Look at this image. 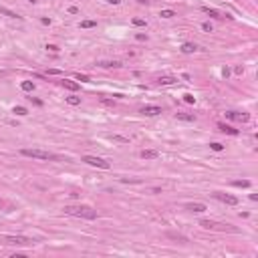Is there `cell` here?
<instances>
[{
	"label": "cell",
	"instance_id": "cell-11",
	"mask_svg": "<svg viewBox=\"0 0 258 258\" xmlns=\"http://www.w3.org/2000/svg\"><path fill=\"white\" fill-rule=\"evenodd\" d=\"M186 210H190V212H204V210H206V204H200V202L188 204V206H186Z\"/></svg>",
	"mask_w": 258,
	"mask_h": 258
},
{
	"label": "cell",
	"instance_id": "cell-36",
	"mask_svg": "<svg viewBox=\"0 0 258 258\" xmlns=\"http://www.w3.org/2000/svg\"><path fill=\"white\" fill-rule=\"evenodd\" d=\"M69 12H71V14H79V8H77V6H71Z\"/></svg>",
	"mask_w": 258,
	"mask_h": 258
},
{
	"label": "cell",
	"instance_id": "cell-15",
	"mask_svg": "<svg viewBox=\"0 0 258 258\" xmlns=\"http://www.w3.org/2000/svg\"><path fill=\"white\" fill-rule=\"evenodd\" d=\"M63 87L69 89V91H77L79 89V83H75V81H67V79H65V81H63Z\"/></svg>",
	"mask_w": 258,
	"mask_h": 258
},
{
	"label": "cell",
	"instance_id": "cell-31",
	"mask_svg": "<svg viewBox=\"0 0 258 258\" xmlns=\"http://www.w3.org/2000/svg\"><path fill=\"white\" fill-rule=\"evenodd\" d=\"M46 48H48L51 53H59V46L56 45H46Z\"/></svg>",
	"mask_w": 258,
	"mask_h": 258
},
{
	"label": "cell",
	"instance_id": "cell-22",
	"mask_svg": "<svg viewBox=\"0 0 258 258\" xmlns=\"http://www.w3.org/2000/svg\"><path fill=\"white\" fill-rule=\"evenodd\" d=\"M159 16H161V18H173L176 12H173V10H161V12H159Z\"/></svg>",
	"mask_w": 258,
	"mask_h": 258
},
{
	"label": "cell",
	"instance_id": "cell-38",
	"mask_svg": "<svg viewBox=\"0 0 258 258\" xmlns=\"http://www.w3.org/2000/svg\"><path fill=\"white\" fill-rule=\"evenodd\" d=\"M107 2H109V4H115V6H117V4H121V0H107Z\"/></svg>",
	"mask_w": 258,
	"mask_h": 258
},
{
	"label": "cell",
	"instance_id": "cell-33",
	"mask_svg": "<svg viewBox=\"0 0 258 258\" xmlns=\"http://www.w3.org/2000/svg\"><path fill=\"white\" fill-rule=\"evenodd\" d=\"M28 101H33L34 105H38V107L43 105V101H40V99H34V97H28Z\"/></svg>",
	"mask_w": 258,
	"mask_h": 258
},
{
	"label": "cell",
	"instance_id": "cell-6",
	"mask_svg": "<svg viewBox=\"0 0 258 258\" xmlns=\"http://www.w3.org/2000/svg\"><path fill=\"white\" fill-rule=\"evenodd\" d=\"M141 113L147 115V117H155L161 113V107H157V105H145V107H141Z\"/></svg>",
	"mask_w": 258,
	"mask_h": 258
},
{
	"label": "cell",
	"instance_id": "cell-16",
	"mask_svg": "<svg viewBox=\"0 0 258 258\" xmlns=\"http://www.w3.org/2000/svg\"><path fill=\"white\" fill-rule=\"evenodd\" d=\"M176 81H178L176 77H159V79H157V83H159V85H173Z\"/></svg>",
	"mask_w": 258,
	"mask_h": 258
},
{
	"label": "cell",
	"instance_id": "cell-8",
	"mask_svg": "<svg viewBox=\"0 0 258 258\" xmlns=\"http://www.w3.org/2000/svg\"><path fill=\"white\" fill-rule=\"evenodd\" d=\"M202 10L208 14V16H212V18H224V14L220 10H216V8H210V6H202Z\"/></svg>",
	"mask_w": 258,
	"mask_h": 258
},
{
	"label": "cell",
	"instance_id": "cell-32",
	"mask_svg": "<svg viewBox=\"0 0 258 258\" xmlns=\"http://www.w3.org/2000/svg\"><path fill=\"white\" fill-rule=\"evenodd\" d=\"M46 75H61V71H59V69H48Z\"/></svg>",
	"mask_w": 258,
	"mask_h": 258
},
{
	"label": "cell",
	"instance_id": "cell-29",
	"mask_svg": "<svg viewBox=\"0 0 258 258\" xmlns=\"http://www.w3.org/2000/svg\"><path fill=\"white\" fill-rule=\"evenodd\" d=\"M133 24L135 26H145V20L143 18H133Z\"/></svg>",
	"mask_w": 258,
	"mask_h": 258
},
{
	"label": "cell",
	"instance_id": "cell-34",
	"mask_svg": "<svg viewBox=\"0 0 258 258\" xmlns=\"http://www.w3.org/2000/svg\"><path fill=\"white\" fill-rule=\"evenodd\" d=\"M135 38H137V40H147V34L139 33V34H137V36H135Z\"/></svg>",
	"mask_w": 258,
	"mask_h": 258
},
{
	"label": "cell",
	"instance_id": "cell-35",
	"mask_svg": "<svg viewBox=\"0 0 258 258\" xmlns=\"http://www.w3.org/2000/svg\"><path fill=\"white\" fill-rule=\"evenodd\" d=\"M234 73H236V75H242V73H244V69H242V67H234Z\"/></svg>",
	"mask_w": 258,
	"mask_h": 258
},
{
	"label": "cell",
	"instance_id": "cell-4",
	"mask_svg": "<svg viewBox=\"0 0 258 258\" xmlns=\"http://www.w3.org/2000/svg\"><path fill=\"white\" fill-rule=\"evenodd\" d=\"M2 242L4 244H30L33 240L26 236H2Z\"/></svg>",
	"mask_w": 258,
	"mask_h": 258
},
{
	"label": "cell",
	"instance_id": "cell-3",
	"mask_svg": "<svg viewBox=\"0 0 258 258\" xmlns=\"http://www.w3.org/2000/svg\"><path fill=\"white\" fill-rule=\"evenodd\" d=\"M83 161L89 163V165H95V168H99V169H109L111 168V163H109L107 159L97 157V155H83Z\"/></svg>",
	"mask_w": 258,
	"mask_h": 258
},
{
	"label": "cell",
	"instance_id": "cell-18",
	"mask_svg": "<svg viewBox=\"0 0 258 258\" xmlns=\"http://www.w3.org/2000/svg\"><path fill=\"white\" fill-rule=\"evenodd\" d=\"M0 14H4V16H8V18H16V16H18L16 12L8 10V8H4V6H0Z\"/></svg>",
	"mask_w": 258,
	"mask_h": 258
},
{
	"label": "cell",
	"instance_id": "cell-25",
	"mask_svg": "<svg viewBox=\"0 0 258 258\" xmlns=\"http://www.w3.org/2000/svg\"><path fill=\"white\" fill-rule=\"evenodd\" d=\"M210 149H214V151H222V149H224V145L216 141V143H210Z\"/></svg>",
	"mask_w": 258,
	"mask_h": 258
},
{
	"label": "cell",
	"instance_id": "cell-13",
	"mask_svg": "<svg viewBox=\"0 0 258 258\" xmlns=\"http://www.w3.org/2000/svg\"><path fill=\"white\" fill-rule=\"evenodd\" d=\"M218 129H220L222 133H228V135H238V129L230 127V125H224V123H220V125H218Z\"/></svg>",
	"mask_w": 258,
	"mask_h": 258
},
{
	"label": "cell",
	"instance_id": "cell-30",
	"mask_svg": "<svg viewBox=\"0 0 258 258\" xmlns=\"http://www.w3.org/2000/svg\"><path fill=\"white\" fill-rule=\"evenodd\" d=\"M113 139H115V141H121V143H127V141H129L127 137H121V135H113Z\"/></svg>",
	"mask_w": 258,
	"mask_h": 258
},
{
	"label": "cell",
	"instance_id": "cell-19",
	"mask_svg": "<svg viewBox=\"0 0 258 258\" xmlns=\"http://www.w3.org/2000/svg\"><path fill=\"white\" fill-rule=\"evenodd\" d=\"M232 186H234V188H248L250 181L248 180H236V181H232Z\"/></svg>",
	"mask_w": 258,
	"mask_h": 258
},
{
	"label": "cell",
	"instance_id": "cell-23",
	"mask_svg": "<svg viewBox=\"0 0 258 258\" xmlns=\"http://www.w3.org/2000/svg\"><path fill=\"white\" fill-rule=\"evenodd\" d=\"M67 103H69V105H79V103H81V97L71 95V97H67Z\"/></svg>",
	"mask_w": 258,
	"mask_h": 258
},
{
	"label": "cell",
	"instance_id": "cell-20",
	"mask_svg": "<svg viewBox=\"0 0 258 258\" xmlns=\"http://www.w3.org/2000/svg\"><path fill=\"white\" fill-rule=\"evenodd\" d=\"M95 26H97L95 20H83L81 22V28H95Z\"/></svg>",
	"mask_w": 258,
	"mask_h": 258
},
{
	"label": "cell",
	"instance_id": "cell-1",
	"mask_svg": "<svg viewBox=\"0 0 258 258\" xmlns=\"http://www.w3.org/2000/svg\"><path fill=\"white\" fill-rule=\"evenodd\" d=\"M65 214L69 216H77V218H85V220H95L97 212L91 208V206H67Z\"/></svg>",
	"mask_w": 258,
	"mask_h": 258
},
{
	"label": "cell",
	"instance_id": "cell-14",
	"mask_svg": "<svg viewBox=\"0 0 258 258\" xmlns=\"http://www.w3.org/2000/svg\"><path fill=\"white\" fill-rule=\"evenodd\" d=\"M176 117H178L180 121H188V123H190V121H196V117L190 115V113H176Z\"/></svg>",
	"mask_w": 258,
	"mask_h": 258
},
{
	"label": "cell",
	"instance_id": "cell-17",
	"mask_svg": "<svg viewBox=\"0 0 258 258\" xmlns=\"http://www.w3.org/2000/svg\"><path fill=\"white\" fill-rule=\"evenodd\" d=\"M20 89H22V91H26V93H30V91L34 89L33 81H22V83H20Z\"/></svg>",
	"mask_w": 258,
	"mask_h": 258
},
{
	"label": "cell",
	"instance_id": "cell-27",
	"mask_svg": "<svg viewBox=\"0 0 258 258\" xmlns=\"http://www.w3.org/2000/svg\"><path fill=\"white\" fill-rule=\"evenodd\" d=\"M184 101H186V103H194V101H196V97L190 95V93H186V95H184Z\"/></svg>",
	"mask_w": 258,
	"mask_h": 258
},
{
	"label": "cell",
	"instance_id": "cell-5",
	"mask_svg": "<svg viewBox=\"0 0 258 258\" xmlns=\"http://www.w3.org/2000/svg\"><path fill=\"white\" fill-rule=\"evenodd\" d=\"M214 196H216V198H218L220 202L228 204V206H236V204H238V198H236V196H230V194H222V192H216Z\"/></svg>",
	"mask_w": 258,
	"mask_h": 258
},
{
	"label": "cell",
	"instance_id": "cell-12",
	"mask_svg": "<svg viewBox=\"0 0 258 258\" xmlns=\"http://www.w3.org/2000/svg\"><path fill=\"white\" fill-rule=\"evenodd\" d=\"M198 51V46L194 45V43H184L181 45V53H186V55H192V53H196Z\"/></svg>",
	"mask_w": 258,
	"mask_h": 258
},
{
	"label": "cell",
	"instance_id": "cell-28",
	"mask_svg": "<svg viewBox=\"0 0 258 258\" xmlns=\"http://www.w3.org/2000/svg\"><path fill=\"white\" fill-rule=\"evenodd\" d=\"M202 30H206V33H212L214 28H212V24H210V22H204V24H202Z\"/></svg>",
	"mask_w": 258,
	"mask_h": 258
},
{
	"label": "cell",
	"instance_id": "cell-24",
	"mask_svg": "<svg viewBox=\"0 0 258 258\" xmlns=\"http://www.w3.org/2000/svg\"><path fill=\"white\" fill-rule=\"evenodd\" d=\"M101 67H113V69H119V67H121V63H117V61H113V63H101Z\"/></svg>",
	"mask_w": 258,
	"mask_h": 258
},
{
	"label": "cell",
	"instance_id": "cell-10",
	"mask_svg": "<svg viewBox=\"0 0 258 258\" xmlns=\"http://www.w3.org/2000/svg\"><path fill=\"white\" fill-rule=\"evenodd\" d=\"M200 226H202V228H206V230H214V228H224L222 224H218V222H212V220H202V222H200Z\"/></svg>",
	"mask_w": 258,
	"mask_h": 258
},
{
	"label": "cell",
	"instance_id": "cell-37",
	"mask_svg": "<svg viewBox=\"0 0 258 258\" xmlns=\"http://www.w3.org/2000/svg\"><path fill=\"white\" fill-rule=\"evenodd\" d=\"M103 105H115V101H109V99H101Z\"/></svg>",
	"mask_w": 258,
	"mask_h": 258
},
{
	"label": "cell",
	"instance_id": "cell-7",
	"mask_svg": "<svg viewBox=\"0 0 258 258\" xmlns=\"http://www.w3.org/2000/svg\"><path fill=\"white\" fill-rule=\"evenodd\" d=\"M226 117H228V119H236V121H242V123H246L248 119H250L248 113H242V115H240V113H236V111H228Z\"/></svg>",
	"mask_w": 258,
	"mask_h": 258
},
{
	"label": "cell",
	"instance_id": "cell-2",
	"mask_svg": "<svg viewBox=\"0 0 258 258\" xmlns=\"http://www.w3.org/2000/svg\"><path fill=\"white\" fill-rule=\"evenodd\" d=\"M22 155L24 157H33V159H45V161H53V159H56L55 153L45 151V149H22Z\"/></svg>",
	"mask_w": 258,
	"mask_h": 258
},
{
	"label": "cell",
	"instance_id": "cell-39",
	"mask_svg": "<svg viewBox=\"0 0 258 258\" xmlns=\"http://www.w3.org/2000/svg\"><path fill=\"white\" fill-rule=\"evenodd\" d=\"M137 2H139V4H147V0H137Z\"/></svg>",
	"mask_w": 258,
	"mask_h": 258
},
{
	"label": "cell",
	"instance_id": "cell-26",
	"mask_svg": "<svg viewBox=\"0 0 258 258\" xmlns=\"http://www.w3.org/2000/svg\"><path fill=\"white\" fill-rule=\"evenodd\" d=\"M75 79H77V81H81V83H89V77H87V75H81V73H77V75H75Z\"/></svg>",
	"mask_w": 258,
	"mask_h": 258
},
{
	"label": "cell",
	"instance_id": "cell-9",
	"mask_svg": "<svg viewBox=\"0 0 258 258\" xmlns=\"http://www.w3.org/2000/svg\"><path fill=\"white\" fill-rule=\"evenodd\" d=\"M139 155L143 157V159H157V157H159V151H155V149H143Z\"/></svg>",
	"mask_w": 258,
	"mask_h": 258
},
{
	"label": "cell",
	"instance_id": "cell-21",
	"mask_svg": "<svg viewBox=\"0 0 258 258\" xmlns=\"http://www.w3.org/2000/svg\"><path fill=\"white\" fill-rule=\"evenodd\" d=\"M12 113H16V115H20V117H24V115H28V111H26L24 107H20V105H18V107H14V109H12Z\"/></svg>",
	"mask_w": 258,
	"mask_h": 258
}]
</instances>
